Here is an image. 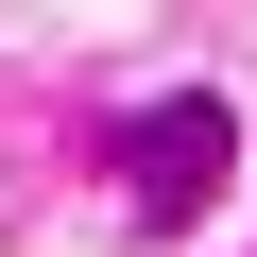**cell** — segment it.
<instances>
[{"instance_id": "6da1fadb", "label": "cell", "mask_w": 257, "mask_h": 257, "mask_svg": "<svg viewBox=\"0 0 257 257\" xmlns=\"http://www.w3.org/2000/svg\"><path fill=\"white\" fill-rule=\"evenodd\" d=\"M223 172H240V120H223V86H172V103H138V138H120V206H138L155 240H172V223H206V206H223Z\"/></svg>"}]
</instances>
